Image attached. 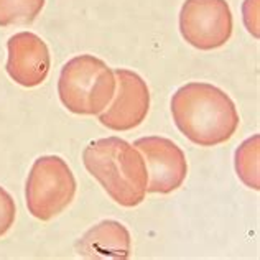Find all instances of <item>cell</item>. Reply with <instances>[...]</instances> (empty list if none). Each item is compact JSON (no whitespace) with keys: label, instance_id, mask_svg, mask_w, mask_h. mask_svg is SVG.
Returning <instances> with one entry per match:
<instances>
[{"label":"cell","instance_id":"obj_5","mask_svg":"<svg viewBox=\"0 0 260 260\" xmlns=\"http://www.w3.org/2000/svg\"><path fill=\"white\" fill-rule=\"evenodd\" d=\"M232 12L225 0H186L180 10V33L196 50L221 48L232 37Z\"/></svg>","mask_w":260,"mask_h":260},{"label":"cell","instance_id":"obj_11","mask_svg":"<svg viewBox=\"0 0 260 260\" xmlns=\"http://www.w3.org/2000/svg\"><path fill=\"white\" fill-rule=\"evenodd\" d=\"M45 7V0H0V26L30 25Z\"/></svg>","mask_w":260,"mask_h":260},{"label":"cell","instance_id":"obj_1","mask_svg":"<svg viewBox=\"0 0 260 260\" xmlns=\"http://www.w3.org/2000/svg\"><path fill=\"white\" fill-rule=\"evenodd\" d=\"M176 127L200 147L225 143L239 127V112L228 94L209 83H188L172 98Z\"/></svg>","mask_w":260,"mask_h":260},{"label":"cell","instance_id":"obj_9","mask_svg":"<svg viewBox=\"0 0 260 260\" xmlns=\"http://www.w3.org/2000/svg\"><path fill=\"white\" fill-rule=\"evenodd\" d=\"M130 232L119 221H102L89 229L78 242V254L84 258H128Z\"/></svg>","mask_w":260,"mask_h":260},{"label":"cell","instance_id":"obj_10","mask_svg":"<svg viewBox=\"0 0 260 260\" xmlns=\"http://www.w3.org/2000/svg\"><path fill=\"white\" fill-rule=\"evenodd\" d=\"M258 153H260V135L255 134L236 150V172L239 180L250 189H260V170H258Z\"/></svg>","mask_w":260,"mask_h":260},{"label":"cell","instance_id":"obj_12","mask_svg":"<svg viewBox=\"0 0 260 260\" xmlns=\"http://www.w3.org/2000/svg\"><path fill=\"white\" fill-rule=\"evenodd\" d=\"M17 208L13 198L0 186V237L5 236L15 222Z\"/></svg>","mask_w":260,"mask_h":260},{"label":"cell","instance_id":"obj_2","mask_svg":"<svg viewBox=\"0 0 260 260\" xmlns=\"http://www.w3.org/2000/svg\"><path fill=\"white\" fill-rule=\"evenodd\" d=\"M83 161L112 200L124 208H135L147 196L145 160L134 145L119 137L99 139L84 148Z\"/></svg>","mask_w":260,"mask_h":260},{"label":"cell","instance_id":"obj_8","mask_svg":"<svg viewBox=\"0 0 260 260\" xmlns=\"http://www.w3.org/2000/svg\"><path fill=\"white\" fill-rule=\"evenodd\" d=\"M7 73L17 84L37 87L46 79L51 68L50 50L42 38L31 31H20L9 43Z\"/></svg>","mask_w":260,"mask_h":260},{"label":"cell","instance_id":"obj_3","mask_svg":"<svg viewBox=\"0 0 260 260\" xmlns=\"http://www.w3.org/2000/svg\"><path fill=\"white\" fill-rule=\"evenodd\" d=\"M115 86V74L104 61L92 54H81L63 66L58 94L70 112L98 115L112 102Z\"/></svg>","mask_w":260,"mask_h":260},{"label":"cell","instance_id":"obj_6","mask_svg":"<svg viewBox=\"0 0 260 260\" xmlns=\"http://www.w3.org/2000/svg\"><path fill=\"white\" fill-rule=\"evenodd\" d=\"M134 147L143 153L148 186L147 193L170 194L186 180L188 163L183 150L173 140L152 135L134 142Z\"/></svg>","mask_w":260,"mask_h":260},{"label":"cell","instance_id":"obj_13","mask_svg":"<svg viewBox=\"0 0 260 260\" xmlns=\"http://www.w3.org/2000/svg\"><path fill=\"white\" fill-rule=\"evenodd\" d=\"M258 0H245L244 4V22L247 25V30L258 38Z\"/></svg>","mask_w":260,"mask_h":260},{"label":"cell","instance_id":"obj_7","mask_svg":"<svg viewBox=\"0 0 260 260\" xmlns=\"http://www.w3.org/2000/svg\"><path fill=\"white\" fill-rule=\"evenodd\" d=\"M117 92L106 112L99 114V122L115 132H127L139 127L147 119L150 109V91L139 74L119 68L114 71Z\"/></svg>","mask_w":260,"mask_h":260},{"label":"cell","instance_id":"obj_4","mask_svg":"<svg viewBox=\"0 0 260 260\" xmlns=\"http://www.w3.org/2000/svg\"><path fill=\"white\" fill-rule=\"evenodd\" d=\"M76 194V178L56 155L40 156L26 178L25 200L28 213L40 221H51L70 206Z\"/></svg>","mask_w":260,"mask_h":260}]
</instances>
